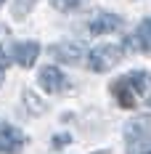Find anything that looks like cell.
<instances>
[{"label":"cell","mask_w":151,"mask_h":154,"mask_svg":"<svg viewBox=\"0 0 151 154\" xmlns=\"http://www.w3.org/2000/svg\"><path fill=\"white\" fill-rule=\"evenodd\" d=\"M111 96L117 98V104H119L122 109H133V106L138 104L135 91L130 88V82H127L125 77H119V80H114V82H111Z\"/></svg>","instance_id":"52a82bcc"},{"label":"cell","mask_w":151,"mask_h":154,"mask_svg":"<svg viewBox=\"0 0 151 154\" xmlns=\"http://www.w3.org/2000/svg\"><path fill=\"white\" fill-rule=\"evenodd\" d=\"M35 5V0H14V11L19 19H24V16L29 14V8Z\"/></svg>","instance_id":"8fae6325"},{"label":"cell","mask_w":151,"mask_h":154,"mask_svg":"<svg viewBox=\"0 0 151 154\" xmlns=\"http://www.w3.org/2000/svg\"><path fill=\"white\" fill-rule=\"evenodd\" d=\"M122 27V19L114 14H109V11H101V14H95V19L90 21V35H109V32L119 29Z\"/></svg>","instance_id":"ba28073f"},{"label":"cell","mask_w":151,"mask_h":154,"mask_svg":"<svg viewBox=\"0 0 151 154\" xmlns=\"http://www.w3.org/2000/svg\"><path fill=\"white\" fill-rule=\"evenodd\" d=\"M130 154H151V149H140V152H130Z\"/></svg>","instance_id":"2e32d148"},{"label":"cell","mask_w":151,"mask_h":154,"mask_svg":"<svg viewBox=\"0 0 151 154\" xmlns=\"http://www.w3.org/2000/svg\"><path fill=\"white\" fill-rule=\"evenodd\" d=\"M50 3H53V8H56V11H61V14H66V11H74L80 0H50Z\"/></svg>","instance_id":"7c38bea8"},{"label":"cell","mask_w":151,"mask_h":154,"mask_svg":"<svg viewBox=\"0 0 151 154\" xmlns=\"http://www.w3.org/2000/svg\"><path fill=\"white\" fill-rule=\"evenodd\" d=\"M5 69H8V56H5V51H3V45H0V85H3Z\"/></svg>","instance_id":"5bb4252c"},{"label":"cell","mask_w":151,"mask_h":154,"mask_svg":"<svg viewBox=\"0 0 151 154\" xmlns=\"http://www.w3.org/2000/svg\"><path fill=\"white\" fill-rule=\"evenodd\" d=\"M37 80H40V88H43L45 93H61V91H66V77H64V72H61L59 66H53V64L43 66Z\"/></svg>","instance_id":"5b68a950"},{"label":"cell","mask_w":151,"mask_h":154,"mask_svg":"<svg viewBox=\"0 0 151 154\" xmlns=\"http://www.w3.org/2000/svg\"><path fill=\"white\" fill-rule=\"evenodd\" d=\"M37 56H40V43H35V40L16 43L14 45V59H16V64L24 66V69H29L32 64L37 61Z\"/></svg>","instance_id":"8992f818"},{"label":"cell","mask_w":151,"mask_h":154,"mask_svg":"<svg viewBox=\"0 0 151 154\" xmlns=\"http://www.w3.org/2000/svg\"><path fill=\"white\" fill-rule=\"evenodd\" d=\"M50 143H53V149H64V146L72 143V136H69V133H59V136H53Z\"/></svg>","instance_id":"4fadbf2b"},{"label":"cell","mask_w":151,"mask_h":154,"mask_svg":"<svg viewBox=\"0 0 151 154\" xmlns=\"http://www.w3.org/2000/svg\"><path fill=\"white\" fill-rule=\"evenodd\" d=\"M127 45L138 48V51L146 53V56H151V19H143V21L138 24V32L127 40Z\"/></svg>","instance_id":"9c48e42d"},{"label":"cell","mask_w":151,"mask_h":154,"mask_svg":"<svg viewBox=\"0 0 151 154\" xmlns=\"http://www.w3.org/2000/svg\"><path fill=\"white\" fill-rule=\"evenodd\" d=\"M122 56H125V48L122 45H98L88 53V69L104 75V72L114 69L122 61Z\"/></svg>","instance_id":"6da1fadb"},{"label":"cell","mask_w":151,"mask_h":154,"mask_svg":"<svg viewBox=\"0 0 151 154\" xmlns=\"http://www.w3.org/2000/svg\"><path fill=\"white\" fill-rule=\"evenodd\" d=\"M50 56L61 64H80L85 59V45L74 43V40H66V43H56L50 45Z\"/></svg>","instance_id":"277c9868"},{"label":"cell","mask_w":151,"mask_h":154,"mask_svg":"<svg viewBox=\"0 0 151 154\" xmlns=\"http://www.w3.org/2000/svg\"><path fill=\"white\" fill-rule=\"evenodd\" d=\"M146 104L151 106V75H149V93H146Z\"/></svg>","instance_id":"9a60e30c"},{"label":"cell","mask_w":151,"mask_h":154,"mask_svg":"<svg viewBox=\"0 0 151 154\" xmlns=\"http://www.w3.org/2000/svg\"><path fill=\"white\" fill-rule=\"evenodd\" d=\"M125 138H127V154L140 152V149H151V120L149 117L130 120L127 128H125Z\"/></svg>","instance_id":"7a4b0ae2"},{"label":"cell","mask_w":151,"mask_h":154,"mask_svg":"<svg viewBox=\"0 0 151 154\" xmlns=\"http://www.w3.org/2000/svg\"><path fill=\"white\" fill-rule=\"evenodd\" d=\"M24 146H27V136L16 125L0 122V154H21Z\"/></svg>","instance_id":"3957f363"},{"label":"cell","mask_w":151,"mask_h":154,"mask_svg":"<svg viewBox=\"0 0 151 154\" xmlns=\"http://www.w3.org/2000/svg\"><path fill=\"white\" fill-rule=\"evenodd\" d=\"M3 3H5V0H0V5H3Z\"/></svg>","instance_id":"e0dca14e"},{"label":"cell","mask_w":151,"mask_h":154,"mask_svg":"<svg viewBox=\"0 0 151 154\" xmlns=\"http://www.w3.org/2000/svg\"><path fill=\"white\" fill-rule=\"evenodd\" d=\"M24 106L29 109L35 117H37V114H45V112H48V104L40 98V96H37V93H32V91H24Z\"/></svg>","instance_id":"30bf717a"}]
</instances>
